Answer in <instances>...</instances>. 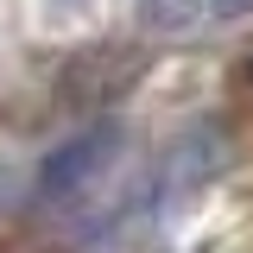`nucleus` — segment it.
<instances>
[{"mask_svg":"<svg viewBox=\"0 0 253 253\" xmlns=\"http://www.w3.org/2000/svg\"><path fill=\"white\" fill-rule=\"evenodd\" d=\"M133 76H139V57L121 51V44H108V51H89V57H76L63 70V101L70 108H108L121 89H133Z\"/></svg>","mask_w":253,"mask_h":253,"instance_id":"nucleus-3","label":"nucleus"},{"mask_svg":"<svg viewBox=\"0 0 253 253\" xmlns=\"http://www.w3.org/2000/svg\"><path fill=\"white\" fill-rule=\"evenodd\" d=\"M209 13L215 19H241V13H253V0H209Z\"/></svg>","mask_w":253,"mask_h":253,"instance_id":"nucleus-5","label":"nucleus"},{"mask_svg":"<svg viewBox=\"0 0 253 253\" xmlns=\"http://www.w3.org/2000/svg\"><path fill=\"white\" fill-rule=\"evenodd\" d=\"M126 152V126L121 121H95L83 133H70L63 146L44 152V165L32 171V196L44 203V209H63V203H76V196H89Z\"/></svg>","mask_w":253,"mask_h":253,"instance_id":"nucleus-1","label":"nucleus"},{"mask_svg":"<svg viewBox=\"0 0 253 253\" xmlns=\"http://www.w3.org/2000/svg\"><path fill=\"white\" fill-rule=\"evenodd\" d=\"M234 83H241V95H253V51L241 57V70H234Z\"/></svg>","mask_w":253,"mask_h":253,"instance_id":"nucleus-6","label":"nucleus"},{"mask_svg":"<svg viewBox=\"0 0 253 253\" xmlns=\"http://www.w3.org/2000/svg\"><path fill=\"white\" fill-rule=\"evenodd\" d=\"M221 165H228V133H221V121H190L184 133L158 152L152 177H146V209H152V215L184 209L196 190H209L221 177Z\"/></svg>","mask_w":253,"mask_h":253,"instance_id":"nucleus-2","label":"nucleus"},{"mask_svg":"<svg viewBox=\"0 0 253 253\" xmlns=\"http://www.w3.org/2000/svg\"><path fill=\"white\" fill-rule=\"evenodd\" d=\"M6 196H13V165L0 158V209H6Z\"/></svg>","mask_w":253,"mask_h":253,"instance_id":"nucleus-7","label":"nucleus"},{"mask_svg":"<svg viewBox=\"0 0 253 253\" xmlns=\"http://www.w3.org/2000/svg\"><path fill=\"white\" fill-rule=\"evenodd\" d=\"M139 19L152 32H190L203 19V0H139Z\"/></svg>","mask_w":253,"mask_h":253,"instance_id":"nucleus-4","label":"nucleus"}]
</instances>
